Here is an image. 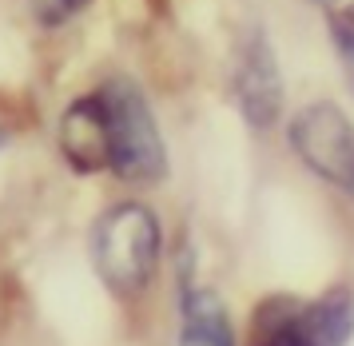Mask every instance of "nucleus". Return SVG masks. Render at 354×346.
<instances>
[{"label":"nucleus","mask_w":354,"mask_h":346,"mask_svg":"<svg viewBox=\"0 0 354 346\" xmlns=\"http://www.w3.org/2000/svg\"><path fill=\"white\" fill-rule=\"evenodd\" d=\"M163 255V227L160 215L147 203H115L96 219L92 231V263L96 275L112 295H140L156 271Z\"/></svg>","instance_id":"f257e3e1"},{"label":"nucleus","mask_w":354,"mask_h":346,"mask_svg":"<svg viewBox=\"0 0 354 346\" xmlns=\"http://www.w3.org/2000/svg\"><path fill=\"white\" fill-rule=\"evenodd\" d=\"M354 334L351 286H330L319 299L271 295L255 307L251 346H346Z\"/></svg>","instance_id":"f03ea898"},{"label":"nucleus","mask_w":354,"mask_h":346,"mask_svg":"<svg viewBox=\"0 0 354 346\" xmlns=\"http://www.w3.org/2000/svg\"><path fill=\"white\" fill-rule=\"evenodd\" d=\"M108 124H112V167L124 183H160L167 175V143L160 136L156 111L140 92V84L115 76L104 88Z\"/></svg>","instance_id":"7ed1b4c3"},{"label":"nucleus","mask_w":354,"mask_h":346,"mask_svg":"<svg viewBox=\"0 0 354 346\" xmlns=\"http://www.w3.org/2000/svg\"><path fill=\"white\" fill-rule=\"evenodd\" d=\"M290 152L303 159L306 172L354 199V127L335 100H315L290 116Z\"/></svg>","instance_id":"20e7f679"},{"label":"nucleus","mask_w":354,"mask_h":346,"mask_svg":"<svg viewBox=\"0 0 354 346\" xmlns=\"http://www.w3.org/2000/svg\"><path fill=\"white\" fill-rule=\"evenodd\" d=\"M235 104H239L247 127H255V131H271L283 116V68H279V56L263 28H255L247 36V44L239 48Z\"/></svg>","instance_id":"39448f33"},{"label":"nucleus","mask_w":354,"mask_h":346,"mask_svg":"<svg viewBox=\"0 0 354 346\" xmlns=\"http://www.w3.org/2000/svg\"><path fill=\"white\" fill-rule=\"evenodd\" d=\"M56 140L64 159L76 167L80 175L104 172L112 163V124H108V104L100 92L76 95L60 116Z\"/></svg>","instance_id":"423d86ee"},{"label":"nucleus","mask_w":354,"mask_h":346,"mask_svg":"<svg viewBox=\"0 0 354 346\" xmlns=\"http://www.w3.org/2000/svg\"><path fill=\"white\" fill-rule=\"evenodd\" d=\"M179 346H235L231 311L211 286H187L179 291Z\"/></svg>","instance_id":"0eeeda50"},{"label":"nucleus","mask_w":354,"mask_h":346,"mask_svg":"<svg viewBox=\"0 0 354 346\" xmlns=\"http://www.w3.org/2000/svg\"><path fill=\"white\" fill-rule=\"evenodd\" d=\"M326 20H330V40H335V52H338V60H342V72H346V80H351V88H354V8L330 12Z\"/></svg>","instance_id":"6e6552de"},{"label":"nucleus","mask_w":354,"mask_h":346,"mask_svg":"<svg viewBox=\"0 0 354 346\" xmlns=\"http://www.w3.org/2000/svg\"><path fill=\"white\" fill-rule=\"evenodd\" d=\"M84 4H88V0H36V16H40L44 24H60V20H68L76 8H84Z\"/></svg>","instance_id":"1a4fd4ad"}]
</instances>
